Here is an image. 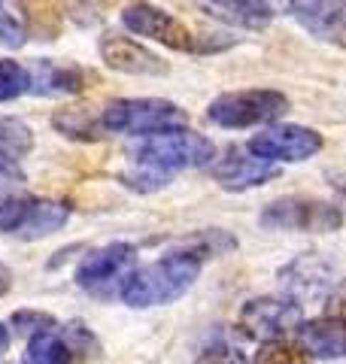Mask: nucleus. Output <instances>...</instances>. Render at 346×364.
Listing matches in <instances>:
<instances>
[{
    "label": "nucleus",
    "instance_id": "obj_1",
    "mask_svg": "<svg viewBox=\"0 0 346 364\" xmlns=\"http://www.w3.org/2000/svg\"><path fill=\"white\" fill-rule=\"evenodd\" d=\"M216 158L213 140L192 128H173L152 136H140L131 149V167L119 176L134 191H158L164 188L173 173L194 167H210Z\"/></svg>",
    "mask_w": 346,
    "mask_h": 364
},
{
    "label": "nucleus",
    "instance_id": "obj_2",
    "mask_svg": "<svg viewBox=\"0 0 346 364\" xmlns=\"http://www.w3.org/2000/svg\"><path fill=\"white\" fill-rule=\"evenodd\" d=\"M206 255L198 252L189 240H182L177 249H170L149 264H137L125 277L119 298L134 306V310H149V306H164L186 294L201 277Z\"/></svg>",
    "mask_w": 346,
    "mask_h": 364
},
{
    "label": "nucleus",
    "instance_id": "obj_3",
    "mask_svg": "<svg viewBox=\"0 0 346 364\" xmlns=\"http://www.w3.org/2000/svg\"><path fill=\"white\" fill-rule=\"evenodd\" d=\"M103 134H128V136H152L173 128H189L186 109L164 97H119L110 100L98 112Z\"/></svg>",
    "mask_w": 346,
    "mask_h": 364
},
{
    "label": "nucleus",
    "instance_id": "obj_4",
    "mask_svg": "<svg viewBox=\"0 0 346 364\" xmlns=\"http://www.w3.org/2000/svg\"><path fill=\"white\" fill-rule=\"evenodd\" d=\"M288 112V97L273 88H243V91H225L210 100L206 119L216 128L225 131H243V128H268L280 116Z\"/></svg>",
    "mask_w": 346,
    "mask_h": 364
},
{
    "label": "nucleus",
    "instance_id": "obj_5",
    "mask_svg": "<svg viewBox=\"0 0 346 364\" xmlns=\"http://www.w3.org/2000/svg\"><path fill=\"white\" fill-rule=\"evenodd\" d=\"M261 228L268 231H298V234H328L343 225L340 203L307 198V195H288L276 198L258 215Z\"/></svg>",
    "mask_w": 346,
    "mask_h": 364
},
{
    "label": "nucleus",
    "instance_id": "obj_6",
    "mask_svg": "<svg viewBox=\"0 0 346 364\" xmlns=\"http://www.w3.org/2000/svg\"><path fill=\"white\" fill-rule=\"evenodd\" d=\"M122 25L134 37L161 43L173 52H210L204 37H198L186 21H179L173 13H167V9H161L155 4H146V0H137V4H128L122 9Z\"/></svg>",
    "mask_w": 346,
    "mask_h": 364
},
{
    "label": "nucleus",
    "instance_id": "obj_7",
    "mask_svg": "<svg viewBox=\"0 0 346 364\" xmlns=\"http://www.w3.org/2000/svg\"><path fill=\"white\" fill-rule=\"evenodd\" d=\"M322 134L316 128H304V124H280L273 122L268 128H261L258 134L249 136L246 149L252 155L264 158V161H271L276 167L283 164H301V161H310L313 155L322 152Z\"/></svg>",
    "mask_w": 346,
    "mask_h": 364
},
{
    "label": "nucleus",
    "instance_id": "obj_8",
    "mask_svg": "<svg viewBox=\"0 0 346 364\" xmlns=\"http://www.w3.org/2000/svg\"><path fill=\"white\" fill-rule=\"evenodd\" d=\"M137 267V249L131 243H107L79 261L76 286L95 294V298H112L119 294L125 277Z\"/></svg>",
    "mask_w": 346,
    "mask_h": 364
},
{
    "label": "nucleus",
    "instance_id": "obj_9",
    "mask_svg": "<svg viewBox=\"0 0 346 364\" xmlns=\"http://www.w3.org/2000/svg\"><path fill=\"white\" fill-rule=\"evenodd\" d=\"M237 325L246 337L268 343V340H292L304 325L301 304L288 298H252L243 304Z\"/></svg>",
    "mask_w": 346,
    "mask_h": 364
},
{
    "label": "nucleus",
    "instance_id": "obj_10",
    "mask_svg": "<svg viewBox=\"0 0 346 364\" xmlns=\"http://www.w3.org/2000/svg\"><path fill=\"white\" fill-rule=\"evenodd\" d=\"M285 16L313 40L346 49V0H285Z\"/></svg>",
    "mask_w": 346,
    "mask_h": 364
},
{
    "label": "nucleus",
    "instance_id": "obj_11",
    "mask_svg": "<svg viewBox=\"0 0 346 364\" xmlns=\"http://www.w3.org/2000/svg\"><path fill=\"white\" fill-rule=\"evenodd\" d=\"M206 170H210V176L225 191H249V188L268 186L271 179L280 176V167L252 155L246 146H231L222 158H213V164Z\"/></svg>",
    "mask_w": 346,
    "mask_h": 364
},
{
    "label": "nucleus",
    "instance_id": "obj_12",
    "mask_svg": "<svg viewBox=\"0 0 346 364\" xmlns=\"http://www.w3.org/2000/svg\"><path fill=\"white\" fill-rule=\"evenodd\" d=\"M98 52L107 67L128 76H164L170 70L167 61L158 58L152 49H146L134 37H125V33H115V31L103 33L98 43Z\"/></svg>",
    "mask_w": 346,
    "mask_h": 364
},
{
    "label": "nucleus",
    "instance_id": "obj_13",
    "mask_svg": "<svg viewBox=\"0 0 346 364\" xmlns=\"http://www.w3.org/2000/svg\"><path fill=\"white\" fill-rule=\"evenodd\" d=\"M280 286L288 294V301L304 304V301H325L331 291V264L319 255H298L295 261L280 270Z\"/></svg>",
    "mask_w": 346,
    "mask_h": 364
},
{
    "label": "nucleus",
    "instance_id": "obj_14",
    "mask_svg": "<svg viewBox=\"0 0 346 364\" xmlns=\"http://www.w3.org/2000/svg\"><path fill=\"white\" fill-rule=\"evenodd\" d=\"M204 16L237 31H264L273 21L271 0H192Z\"/></svg>",
    "mask_w": 346,
    "mask_h": 364
},
{
    "label": "nucleus",
    "instance_id": "obj_15",
    "mask_svg": "<svg viewBox=\"0 0 346 364\" xmlns=\"http://www.w3.org/2000/svg\"><path fill=\"white\" fill-rule=\"evenodd\" d=\"M298 346L310 358H322V361L346 358V325L328 316L310 318V322L301 325V331H298Z\"/></svg>",
    "mask_w": 346,
    "mask_h": 364
},
{
    "label": "nucleus",
    "instance_id": "obj_16",
    "mask_svg": "<svg viewBox=\"0 0 346 364\" xmlns=\"http://www.w3.org/2000/svg\"><path fill=\"white\" fill-rule=\"evenodd\" d=\"M31 76V91L43 97H61V95H76V91L85 88V73L73 64H58L49 58L33 61V67H28Z\"/></svg>",
    "mask_w": 346,
    "mask_h": 364
},
{
    "label": "nucleus",
    "instance_id": "obj_17",
    "mask_svg": "<svg viewBox=\"0 0 346 364\" xmlns=\"http://www.w3.org/2000/svg\"><path fill=\"white\" fill-rule=\"evenodd\" d=\"M67 219H70V207L49 200V198H31L28 213L21 219L16 237L19 240H43V237L55 234L58 228H64Z\"/></svg>",
    "mask_w": 346,
    "mask_h": 364
},
{
    "label": "nucleus",
    "instance_id": "obj_18",
    "mask_svg": "<svg viewBox=\"0 0 346 364\" xmlns=\"http://www.w3.org/2000/svg\"><path fill=\"white\" fill-rule=\"evenodd\" d=\"M21 364H73V352L64 343L61 331H43L28 337V346L21 352Z\"/></svg>",
    "mask_w": 346,
    "mask_h": 364
},
{
    "label": "nucleus",
    "instance_id": "obj_19",
    "mask_svg": "<svg viewBox=\"0 0 346 364\" xmlns=\"http://www.w3.org/2000/svg\"><path fill=\"white\" fill-rule=\"evenodd\" d=\"M52 124L70 140H98V136H103L98 116H88V109H64L52 119Z\"/></svg>",
    "mask_w": 346,
    "mask_h": 364
},
{
    "label": "nucleus",
    "instance_id": "obj_20",
    "mask_svg": "<svg viewBox=\"0 0 346 364\" xmlns=\"http://www.w3.org/2000/svg\"><path fill=\"white\" fill-rule=\"evenodd\" d=\"M33 149V131L21 119L13 116H0V152L25 158Z\"/></svg>",
    "mask_w": 346,
    "mask_h": 364
},
{
    "label": "nucleus",
    "instance_id": "obj_21",
    "mask_svg": "<svg viewBox=\"0 0 346 364\" xmlns=\"http://www.w3.org/2000/svg\"><path fill=\"white\" fill-rule=\"evenodd\" d=\"M252 364H313V358L295 340H268L258 346Z\"/></svg>",
    "mask_w": 346,
    "mask_h": 364
},
{
    "label": "nucleus",
    "instance_id": "obj_22",
    "mask_svg": "<svg viewBox=\"0 0 346 364\" xmlns=\"http://www.w3.org/2000/svg\"><path fill=\"white\" fill-rule=\"evenodd\" d=\"M25 43H28V28L21 21L16 0H0V46L21 49Z\"/></svg>",
    "mask_w": 346,
    "mask_h": 364
},
{
    "label": "nucleus",
    "instance_id": "obj_23",
    "mask_svg": "<svg viewBox=\"0 0 346 364\" xmlns=\"http://www.w3.org/2000/svg\"><path fill=\"white\" fill-rule=\"evenodd\" d=\"M61 337H64V343L70 346L73 358H85V361L100 358V340L91 334V328L85 322H67L61 328Z\"/></svg>",
    "mask_w": 346,
    "mask_h": 364
},
{
    "label": "nucleus",
    "instance_id": "obj_24",
    "mask_svg": "<svg viewBox=\"0 0 346 364\" xmlns=\"http://www.w3.org/2000/svg\"><path fill=\"white\" fill-rule=\"evenodd\" d=\"M28 91H31L28 67H21L19 61L0 58V104H9V100L28 95Z\"/></svg>",
    "mask_w": 346,
    "mask_h": 364
},
{
    "label": "nucleus",
    "instance_id": "obj_25",
    "mask_svg": "<svg viewBox=\"0 0 346 364\" xmlns=\"http://www.w3.org/2000/svg\"><path fill=\"white\" fill-rule=\"evenodd\" d=\"M28 203H31V195H19V191L0 188V234L16 237L19 225L28 213Z\"/></svg>",
    "mask_w": 346,
    "mask_h": 364
},
{
    "label": "nucleus",
    "instance_id": "obj_26",
    "mask_svg": "<svg viewBox=\"0 0 346 364\" xmlns=\"http://www.w3.org/2000/svg\"><path fill=\"white\" fill-rule=\"evenodd\" d=\"M9 328H16L19 334H43V331H55L58 322H55V316L49 313H40V310H19L13 318H9Z\"/></svg>",
    "mask_w": 346,
    "mask_h": 364
},
{
    "label": "nucleus",
    "instance_id": "obj_27",
    "mask_svg": "<svg viewBox=\"0 0 346 364\" xmlns=\"http://www.w3.org/2000/svg\"><path fill=\"white\" fill-rule=\"evenodd\" d=\"M194 364H249L246 355L234 346L228 343H216V346H206L198 358H194Z\"/></svg>",
    "mask_w": 346,
    "mask_h": 364
},
{
    "label": "nucleus",
    "instance_id": "obj_28",
    "mask_svg": "<svg viewBox=\"0 0 346 364\" xmlns=\"http://www.w3.org/2000/svg\"><path fill=\"white\" fill-rule=\"evenodd\" d=\"M325 316L328 318H337V322L346 325V279L334 282L331 291L325 294Z\"/></svg>",
    "mask_w": 346,
    "mask_h": 364
},
{
    "label": "nucleus",
    "instance_id": "obj_29",
    "mask_svg": "<svg viewBox=\"0 0 346 364\" xmlns=\"http://www.w3.org/2000/svg\"><path fill=\"white\" fill-rule=\"evenodd\" d=\"M25 179V170L19 167V158L0 152V182H21Z\"/></svg>",
    "mask_w": 346,
    "mask_h": 364
},
{
    "label": "nucleus",
    "instance_id": "obj_30",
    "mask_svg": "<svg viewBox=\"0 0 346 364\" xmlns=\"http://www.w3.org/2000/svg\"><path fill=\"white\" fill-rule=\"evenodd\" d=\"M9 286H13V273H9V267L0 264V298L9 291Z\"/></svg>",
    "mask_w": 346,
    "mask_h": 364
},
{
    "label": "nucleus",
    "instance_id": "obj_31",
    "mask_svg": "<svg viewBox=\"0 0 346 364\" xmlns=\"http://www.w3.org/2000/svg\"><path fill=\"white\" fill-rule=\"evenodd\" d=\"M9 349V328L0 322V355H4V352Z\"/></svg>",
    "mask_w": 346,
    "mask_h": 364
}]
</instances>
